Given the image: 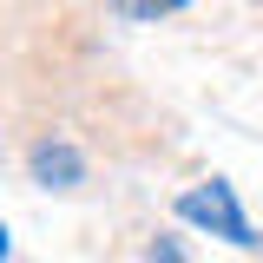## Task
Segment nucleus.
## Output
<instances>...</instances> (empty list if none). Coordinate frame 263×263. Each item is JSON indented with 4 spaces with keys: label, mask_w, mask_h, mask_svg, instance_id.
Masks as SVG:
<instances>
[{
    "label": "nucleus",
    "mask_w": 263,
    "mask_h": 263,
    "mask_svg": "<svg viewBox=\"0 0 263 263\" xmlns=\"http://www.w3.org/2000/svg\"><path fill=\"white\" fill-rule=\"evenodd\" d=\"M178 217L197 224V230H211V237H224V243H237V250H250V243H257V230H250V217L237 211V191H230L224 178L191 184V191L178 197Z\"/></svg>",
    "instance_id": "f257e3e1"
},
{
    "label": "nucleus",
    "mask_w": 263,
    "mask_h": 263,
    "mask_svg": "<svg viewBox=\"0 0 263 263\" xmlns=\"http://www.w3.org/2000/svg\"><path fill=\"white\" fill-rule=\"evenodd\" d=\"M27 164H33V178H40L46 191H72V184L86 178V158H79V152H72L66 138H40Z\"/></svg>",
    "instance_id": "f03ea898"
},
{
    "label": "nucleus",
    "mask_w": 263,
    "mask_h": 263,
    "mask_svg": "<svg viewBox=\"0 0 263 263\" xmlns=\"http://www.w3.org/2000/svg\"><path fill=\"white\" fill-rule=\"evenodd\" d=\"M125 20H164V13H178V7H191V0H112Z\"/></svg>",
    "instance_id": "7ed1b4c3"
},
{
    "label": "nucleus",
    "mask_w": 263,
    "mask_h": 263,
    "mask_svg": "<svg viewBox=\"0 0 263 263\" xmlns=\"http://www.w3.org/2000/svg\"><path fill=\"white\" fill-rule=\"evenodd\" d=\"M145 257H152V263H191L178 243H171V237H152V243H145Z\"/></svg>",
    "instance_id": "20e7f679"
}]
</instances>
